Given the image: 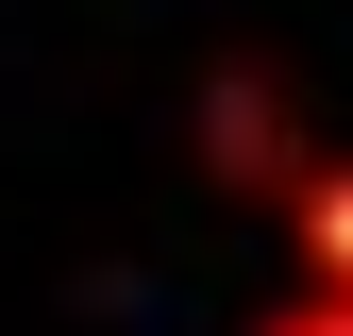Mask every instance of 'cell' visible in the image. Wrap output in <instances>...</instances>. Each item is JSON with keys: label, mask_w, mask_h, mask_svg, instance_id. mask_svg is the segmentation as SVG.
<instances>
[{"label": "cell", "mask_w": 353, "mask_h": 336, "mask_svg": "<svg viewBox=\"0 0 353 336\" xmlns=\"http://www.w3.org/2000/svg\"><path fill=\"white\" fill-rule=\"evenodd\" d=\"M252 336H353V286H286V303L252 319Z\"/></svg>", "instance_id": "cell-3"}, {"label": "cell", "mask_w": 353, "mask_h": 336, "mask_svg": "<svg viewBox=\"0 0 353 336\" xmlns=\"http://www.w3.org/2000/svg\"><path fill=\"white\" fill-rule=\"evenodd\" d=\"M202 168H219V185H252V202H286L303 118H286V84H270V67H219V84H202Z\"/></svg>", "instance_id": "cell-1"}, {"label": "cell", "mask_w": 353, "mask_h": 336, "mask_svg": "<svg viewBox=\"0 0 353 336\" xmlns=\"http://www.w3.org/2000/svg\"><path fill=\"white\" fill-rule=\"evenodd\" d=\"M270 219H286V252H303V286H353V151H303Z\"/></svg>", "instance_id": "cell-2"}]
</instances>
